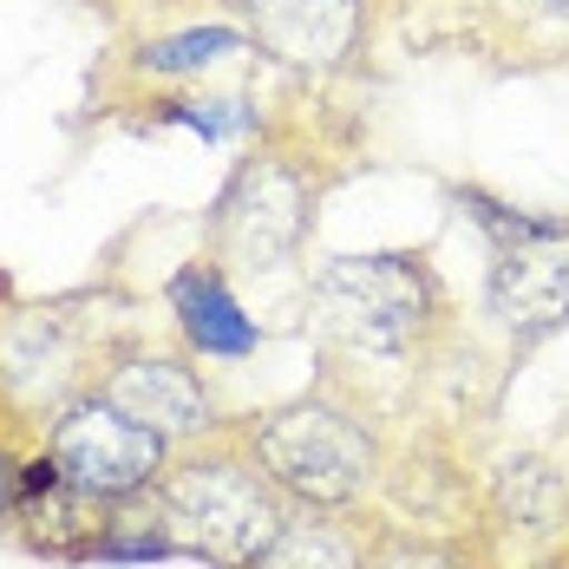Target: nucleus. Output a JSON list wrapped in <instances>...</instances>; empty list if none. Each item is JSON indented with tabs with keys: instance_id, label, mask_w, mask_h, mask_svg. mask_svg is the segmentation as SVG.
<instances>
[{
	"instance_id": "f257e3e1",
	"label": "nucleus",
	"mask_w": 569,
	"mask_h": 569,
	"mask_svg": "<svg viewBox=\"0 0 569 569\" xmlns=\"http://www.w3.org/2000/svg\"><path fill=\"white\" fill-rule=\"evenodd\" d=\"M151 523H158L164 550H190V557H210L223 569H249L288 517L276 505L269 471H249L236 458H190L151 485Z\"/></svg>"
},
{
	"instance_id": "f03ea898",
	"label": "nucleus",
	"mask_w": 569,
	"mask_h": 569,
	"mask_svg": "<svg viewBox=\"0 0 569 569\" xmlns=\"http://www.w3.org/2000/svg\"><path fill=\"white\" fill-rule=\"evenodd\" d=\"M432 301H439V288L412 256H335L308 282L315 328L367 360H399L419 341Z\"/></svg>"
},
{
	"instance_id": "7ed1b4c3",
	"label": "nucleus",
	"mask_w": 569,
	"mask_h": 569,
	"mask_svg": "<svg viewBox=\"0 0 569 569\" xmlns=\"http://www.w3.org/2000/svg\"><path fill=\"white\" fill-rule=\"evenodd\" d=\"M256 465L276 478V491L315 505V511H341L373 485L380 446H373V432L353 412L301 399V406L269 412L256 426Z\"/></svg>"
},
{
	"instance_id": "20e7f679",
	"label": "nucleus",
	"mask_w": 569,
	"mask_h": 569,
	"mask_svg": "<svg viewBox=\"0 0 569 569\" xmlns=\"http://www.w3.org/2000/svg\"><path fill=\"white\" fill-rule=\"evenodd\" d=\"M308 223H315V183H308V171L288 164L282 151H262V158H249L223 183V197L210 210V249H217L223 269L269 276V269L295 262Z\"/></svg>"
},
{
	"instance_id": "39448f33",
	"label": "nucleus",
	"mask_w": 569,
	"mask_h": 569,
	"mask_svg": "<svg viewBox=\"0 0 569 569\" xmlns=\"http://www.w3.org/2000/svg\"><path fill=\"white\" fill-rule=\"evenodd\" d=\"M53 471L59 485H72L79 498H138L164 478V439L144 432L138 419H124L112 399H79L72 412H59L53 426Z\"/></svg>"
},
{
	"instance_id": "423d86ee",
	"label": "nucleus",
	"mask_w": 569,
	"mask_h": 569,
	"mask_svg": "<svg viewBox=\"0 0 569 569\" xmlns=\"http://www.w3.org/2000/svg\"><path fill=\"white\" fill-rule=\"evenodd\" d=\"M485 223L498 236L491 256V282L485 301L491 315L511 328L517 341H537L569 321V223H543V217H491Z\"/></svg>"
},
{
	"instance_id": "0eeeda50",
	"label": "nucleus",
	"mask_w": 569,
	"mask_h": 569,
	"mask_svg": "<svg viewBox=\"0 0 569 569\" xmlns=\"http://www.w3.org/2000/svg\"><path fill=\"white\" fill-rule=\"evenodd\" d=\"M236 13L249 20V47L295 72H335L367 27V0H236Z\"/></svg>"
},
{
	"instance_id": "6e6552de",
	"label": "nucleus",
	"mask_w": 569,
	"mask_h": 569,
	"mask_svg": "<svg viewBox=\"0 0 569 569\" xmlns=\"http://www.w3.org/2000/svg\"><path fill=\"white\" fill-rule=\"evenodd\" d=\"M99 399H112L124 419H138L144 432H158L164 446L177 439H197L217 426V406L203 393V380L171 360V353H124L112 373L99 380Z\"/></svg>"
},
{
	"instance_id": "1a4fd4ad",
	"label": "nucleus",
	"mask_w": 569,
	"mask_h": 569,
	"mask_svg": "<svg viewBox=\"0 0 569 569\" xmlns=\"http://www.w3.org/2000/svg\"><path fill=\"white\" fill-rule=\"evenodd\" d=\"M171 308L177 321H183V335L203 347V353H249L256 347V328H249V315L236 308V295L223 288L217 269H183L171 282Z\"/></svg>"
},
{
	"instance_id": "9d476101",
	"label": "nucleus",
	"mask_w": 569,
	"mask_h": 569,
	"mask_svg": "<svg viewBox=\"0 0 569 569\" xmlns=\"http://www.w3.org/2000/svg\"><path fill=\"white\" fill-rule=\"evenodd\" d=\"M249 569H360V563H353V543H347L335 523L288 517L282 530L269 537V550H262Z\"/></svg>"
},
{
	"instance_id": "9b49d317",
	"label": "nucleus",
	"mask_w": 569,
	"mask_h": 569,
	"mask_svg": "<svg viewBox=\"0 0 569 569\" xmlns=\"http://www.w3.org/2000/svg\"><path fill=\"white\" fill-rule=\"evenodd\" d=\"M242 47H249L242 27H190V33H171V40H151L138 66H144L151 79H183V72H203V66L242 53Z\"/></svg>"
},
{
	"instance_id": "f8f14e48",
	"label": "nucleus",
	"mask_w": 569,
	"mask_h": 569,
	"mask_svg": "<svg viewBox=\"0 0 569 569\" xmlns=\"http://www.w3.org/2000/svg\"><path fill=\"white\" fill-rule=\"evenodd\" d=\"M498 505H505L517 523H550L557 505H563V485H557V471H550V465L517 458V465L498 471Z\"/></svg>"
},
{
	"instance_id": "ddd939ff",
	"label": "nucleus",
	"mask_w": 569,
	"mask_h": 569,
	"mask_svg": "<svg viewBox=\"0 0 569 569\" xmlns=\"http://www.w3.org/2000/svg\"><path fill=\"white\" fill-rule=\"evenodd\" d=\"M367 569H465V563L452 550H439V543H387Z\"/></svg>"
},
{
	"instance_id": "4468645a",
	"label": "nucleus",
	"mask_w": 569,
	"mask_h": 569,
	"mask_svg": "<svg viewBox=\"0 0 569 569\" xmlns=\"http://www.w3.org/2000/svg\"><path fill=\"white\" fill-rule=\"evenodd\" d=\"M543 13H557V20H569V0H537Z\"/></svg>"
}]
</instances>
